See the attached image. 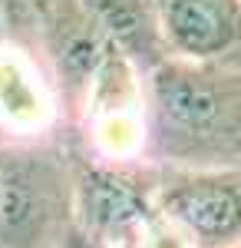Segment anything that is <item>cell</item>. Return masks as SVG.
Segmentation results:
<instances>
[{
    "label": "cell",
    "mask_w": 241,
    "mask_h": 248,
    "mask_svg": "<svg viewBox=\"0 0 241 248\" xmlns=\"http://www.w3.org/2000/svg\"><path fill=\"white\" fill-rule=\"evenodd\" d=\"M149 162L238 166L241 63L168 57L149 70Z\"/></svg>",
    "instance_id": "6da1fadb"
},
{
    "label": "cell",
    "mask_w": 241,
    "mask_h": 248,
    "mask_svg": "<svg viewBox=\"0 0 241 248\" xmlns=\"http://www.w3.org/2000/svg\"><path fill=\"white\" fill-rule=\"evenodd\" d=\"M76 142L70 129L0 142V248H66L76 229Z\"/></svg>",
    "instance_id": "7a4b0ae2"
},
{
    "label": "cell",
    "mask_w": 241,
    "mask_h": 248,
    "mask_svg": "<svg viewBox=\"0 0 241 248\" xmlns=\"http://www.w3.org/2000/svg\"><path fill=\"white\" fill-rule=\"evenodd\" d=\"M149 73L112 43L70 123V136L93 159L149 162Z\"/></svg>",
    "instance_id": "3957f363"
},
{
    "label": "cell",
    "mask_w": 241,
    "mask_h": 248,
    "mask_svg": "<svg viewBox=\"0 0 241 248\" xmlns=\"http://www.w3.org/2000/svg\"><path fill=\"white\" fill-rule=\"evenodd\" d=\"M0 20L37 46L53 73L66 119L73 123L99 63L112 46L83 0H0Z\"/></svg>",
    "instance_id": "277c9868"
},
{
    "label": "cell",
    "mask_w": 241,
    "mask_h": 248,
    "mask_svg": "<svg viewBox=\"0 0 241 248\" xmlns=\"http://www.w3.org/2000/svg\"><path fill=\"white\" fill-rule=\"evenodd\" d=\"M155 162H106L76 149L73 202L79 235L103 248L132 242L155 212Z\"/></svg>",
    "instance_id": "5b68a950"
},
{
    "label": "cell",
    "mask_w": 241,
    "mask_h": 248,
    "mask_svg": "<svg viewBox=\"0 0 241 248\" xmlns=\"http://www.w3.org/2000/svg\"><path fill=\"white\" fill-rule=\"evenodd\" d=\"M155 205L198 248H241V162L159 166Z\"/></svg>",
    "instance_id": "8992f818"
},
{
    "label": "cell",
    "mask_w": 241,
    "mask_h": 248,
    "mask_svg": "<svg viewBox=\"0 0 241 248\" xmlns=\"http://www.w3.org/2000/svg\"><path fill=\"white\" fill-rule=\"evenodd\" d=\"M63 129L70 119L46 60L0 20V142H33Z\"/></svg>",
    "instance_id": "52a82bcc"
},
{
    "label": "cell",
    "mask_w": 241,
    "mask_h": 248,
    "mask_svg": "<svg viewBox=\"0 0 241 248\" xmlns=\"http://www.w3.org/2000/svg\"><path fill=\"white\" fill-rule=\"evenodd\" d=\"M168 53L222 60L241 46V0H152Z\"/></svg>",
    "instance_id": "ba28073f"
},
{
    "label": "cell",
    "mask_w": 241,
    "mask_h": 248,
    "mask_svg": "<svg viewBox=\"0 0 241 248\" xmlns=\"http://www.w3.org/2000/svg\"><path fill=\"white\" fill-rule=\"evenodd\" d=\"M83 3L99 20L106 37L119 50H126L146 73L172 57L166 40H162L152 0H83Z\"/></svg>",
    "instance_id": "9c48e42d"
},
{
    "label": "cell",
    "mask_w": 241,
    "mask_h": 248,
    "mask_svg": "<svg viewBox=\"0 0 241 248\" xmlns=\"http://www.w3.org/2000/svg\"><path fill=\"white\" fill-rule=\"evenodd\" d=\"M136 248H198L192 238H188L185 229H179L166 212H155L142 222V229L136 235Z\"/></svg>",
    "instance_id": "30bf717a"
},
{
    "label": "cell",
    "mask_w": 241,
    "mask_h": 248,
    "mask_svg": "<svg viewBox=\"0 0 241 248\" xmlns=\"http://www.w3.org/2000/svg\"><path fill=\"white\" fill-rule=\"evenodd\" d=\"M66 248H103V245H96V242H90L86 235H76V238H73V242H70Z\"/></svg>",
    "instance_id": "8fae6325"
},
{
    "label": "cell",
    "mask_w": 241,
    "mask_h": 248,
    "mask_svg": "<svg viewBox=\"0 0 241 248\" xmlns=\"http://www.w3.org/2000/svg\"><path fill=\"white\" fill-rule=\"evenodd\" d=\"M225 60H235V63H241V46L235 50V53H231V57H225Z\"/></svg>",
    "instance_id": "7c38bea8"
},
{
    "label": "cell",
    "mask_w": 241,
    "mask_h": 248,
    "mask_svg": "<svg viewBox=\"0 0 241 248\" xmlns=\"http://www.w3.org/2000/svg\"><path fill=\"white\" fill-rule=\"evenodd\" d=\"M119 248H136V238H132V242H126V245H119Z\"/></svg>",
    "instance_id": "4fadbf2b"
}]
</instances>
